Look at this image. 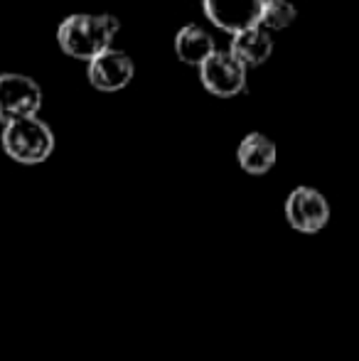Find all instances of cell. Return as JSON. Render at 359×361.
Returning a JSON list of instances; mask_svg holds the SVG:
<instances>
[{
    "label": "cell",
    "mask_w": 359,
    "mask_h": 361,
    "mask_svg": "<svg viewBox=\"0 0 359 361\" xmlns=\"http://www.w3.org/2000/svg\"><path fill=\"white\" fill-rule=\"evenodd\" d=\"M236 162L249 175H266L276 165V143L264 133H249L236 147Z\"/></svg>",
    "instance_id": "cell-9"
},
{
    "label": "cell",
    "mask_w": 359,
    "mask_h": 361,
    "mask_svg": "<svg viewBox=\"0 0 359 361\" xmlns=\"http://www.w3.org/2000/svg\"><path fill=\"white\" fill-rule=\"evenodd\" d=\"M121 23L116 15H91V13H74L64 18L57 27V44L64 54L74 59L91 62L96 54L111 47Z\"/></svg>",
    "instance_id": "cell-1"
},
{
    "label": "cell",
    "mask_w": 359,
    "mask_h": 361,
    "mask_svg": "<svg viewBox=\"0 0 359 361\" xmlns=\"http://www.w3.org/2000/svg\"><path fill=\"white\" fill-rule=\"evenodd\" d=\"M241 67H259L266 59L271 57L273 52V39L266 30H261L259 25L256 27H249L244 32H236L234 39H231V47L226 49Z\"/></svg>",
    "instance_id": "cell-8"
},
{
    "label": "cell",
    "mask_w": 359,
    "mask_h": 361,
    "mask_svg": "<svg viewBox=\"0 0 359 361\" xmlns=\"http://www.w3.org/2000/svg\"><path fill=\"white\" fill-rule=\"evenodd\" d=\"M89 81L94 89L99 91H121L130 84L135 74V64L133 59L128 57L121 49H104L101 54H96L89 62Z\"/></svg>",
    "instance_id": "cell-7"
},
{
    "label": "cell",
    "mask_w": 359,
    "mask_h": 361,
    "mask_svg": "<svg viewBox=\"0 0 359 361\" xmlns=\"http://www.w3.org/2000/svg\"><path fill=\"white\" fill-rule=\"evenodd\" d=\"M202 8L212 25L236 35L259 25L264 0H202Z\"/></svg>",
    "instance_id": "cell-6"
},
{
    "label": "cell",
    "mask_w": 359,
    "mask_h": 361,
    "mask_svg": "<svg viewBox=\"0 0 359 361\" xmlns=\"http://www.w3.org/2000/svg\"><path fill=\"white\" fill-rule=\"evenodd\" d=\"M42 106V89L35 79L25 74H0V123L37 116Z\"/></svg>",
    "instance_id": "cell-3"
},
{
    "label": "cell",
    "mask_w": 359,
    "mask_h": 361,
    "mask_svg": "<svg viewBox=\"0 0 359 361\" xmlns=\"http://www.w3.org/2000/svg\"><path fill=\"white\" fill-rule=\"evenodd\" d=\"M0 143H3L5 155L13 157L20 165H39L52 155L54 133L44 121L30 116V118H20L3 126Z\"/></svg>",
    "instance_id": "cell-2"
},
{
    "label": "cell",
    "mask_w": 359,
    "mask_h": 361,
    "mask_svg": "<svg viewBox=\"0 0 359 361\" xmlns=\"http://www.w3.org/2000/svg\"><path fill=\"white\" fill-rule=\"evenodd\" d=\"M197 69H200L202 86L212 96L234 99L246 91V67H241L224 49H214Z\"/></svg>",
    "instance_id": "cell-4"
},
{
    "label": "cell",
    "mask_w": 359,
    "mask_h": 361,
    "mask_svg": "<svg viewBox=\"0 0 359 361\" xmlns=\"http://www.w3.org/2000/svg\"><path fill=\"white\" fill-rule=\"evenodd\" d=\"M214 49V37L200 25H185L175 35V54H178L180 62L190 64V67H200Z\"/></svg>",
    "instance_id": "cell-10"
},
{
    "label": "cell",
    "mask_w": 359,
    "mask_h": 361,
    "mask_svg": "<svg viewBox=\"0 0 359 361\" xmlns=\"http://www.w3.org/2000/svg\"><path fill=\"white\" fill-rule=\"evenodd\" d=\"M298 10L288 0H264V8H261L259 27L261 30H286L296 23Z\"/></svg>",
    "instance_id": "cell-11"
},
{
    "label": "cell",
    "mask_w": 359,
    "mask_h": 361,
    "mask_svg": "<svg viewBox=\"0 0 359 361\" xmlns=\"http://www.w3.org/2000/svg\"><path fill=\"white\" fill-rule=\"evenodd\" d=\"M286 219L296 231L317 233L330 221V204L312 187H296L286 200Z\"/></svg>",
    "instance_id": "cell-5"
}]
</instances>
